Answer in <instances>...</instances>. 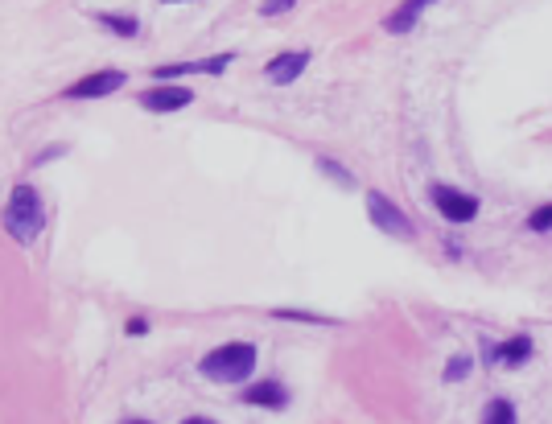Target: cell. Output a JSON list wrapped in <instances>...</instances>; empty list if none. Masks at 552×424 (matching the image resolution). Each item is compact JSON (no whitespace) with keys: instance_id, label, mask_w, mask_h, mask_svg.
Instances as JSON below:
<instances>
[{"instance_id":"52a82bcc","label":"cell","mask_w":552,"mask_h":424,"mask_svg":"<svg viewBox=\"0 0 552 424\" xmlns=\"http://www.w3.org/2000/svg\"><path fill=\"white\" fill-rule=\"evenodd\" d=\"M305 67H310V50H289V54H276V59L264 67V75H268V83H276V87H289V83L301 78Z\"/></svg>"},{"instance_id":"9a60e30c","label":"cell","mask_w":552,"mask_h":424,"mask_svg":"<svg viewBox=\"0 0 552 424\" xmlns=\"http://www.w3.org/2000/svg\"><path fill=\"white\" fill-rule=\"evenodd\" d=\"M297 0H264L260 5V17H276V13H289Z\"/></svg>"},{"instance_id":"ac0fdd59","label":"cell","mask_w":552,"mask_h":424,"mask_svg":"<svg viewBox=\"0 0 552 424\" xmlns=\"http://www.w3.org/2000/svg\"><path fill=\"white\" fill-rule=\"evenodd\" d=\"M124 329H128V334H149V321L145 318H128Z\"/></svg>"},{"instance_id":"277c9868","label":"cell","mask_w":552,"mask_h":424,"mask_svg":"<svg viewBox=\"0 0 552 424\" xmlns=\"http://www.w3.org/2000/svg\"><path fill=\"white\" fill-rule=\"evenodd\" d=\"M124 83H128L124 70H95V75L70 83V87L62 91V99H104V95H112V91H120Z\"/></svg>"},{"instance_id":"9c48e42d","label":"cell","mask_w":552,"mask_h":424,"mask_svg":"<svg viewBox=\"0 0 552 424\" xmlns=\"http://www.w3.org/2000/svg\"><path fill=\"white\" fill-rule=\"evenodd\" d=\"M243 400H248V404H256V408H272V412H276V408L289 404V392H285L276 379H264V383L248 387V392H243Z\"/></svg>"},{"instance_id":"6da1fadb","label":"cell","mask_w":552,"mask_h":424,"mask_svg":"<svg viewBox=\"0 0 552 424\" xmlns=\"http://www.w3.org/2000/svg\"><path fill=\"white\" fill-rule=\"evenodd\" d=\"M41 227H46V206H41L38 190H33V185H13L9 203H5V231H9L21 248H30L41 235Z\"/></svg>"},{"instance_id":"8fae6325","label":"cell","mask_w":552,"mask_h":424,"mask_svg":"<svg viewBox=\"0 0 552 424\" xmlns=\"http://www.w3.org/2000/svg\"><path fill=\"white\" fill-rule=\"evenodd\" d=\"M95 21L104 30L120 33V38H136V33H140V21L128 17V13H95Z\"/></svg>"},{"instance_id":"30bf717a","label":"cell","mask_w":552,"mask_h":424,"mask_svg":"<svg viewBox=\"0 0 552 424\" xmlns=\"http://www.w3.org/2000/svg\"><path fill=\"white\" fill-rule=\"evenodd\" d=\"M429 5H433V0H404V5H400V9L388 17V33H404V30H412V21H417L421 13L429 9Z\"/></svg>"},{"instance_id":"7a4b0ae2","label":"cell","mask_w":552,"mask_h":424,"mask_svg":"<svg viewBox=\"0 0 552 424\" xmlns=\"http://www.w3.org/2000/svg\"><path fill=\"white\" fill-rule=\"evenodd\" d=\"M256 371V347L252 342H227V347L211 350L198 358V375L214 379V383H243Z\"/></svg>"},{"instance_id":"4fadbf2b","label":"cell","mask_w":552,"mask_h":424,"mask_svg":"<svg viewBox=\"0 0 552 424\" xmlns=\"http://www.w3.org/2000/svg\"><path fill=\"white\" fill-rule=\"evenodd\" d=\"M499 355H503L507 363H523V358L532 355V338H515V342H507Z\"/></svg>"},{"instance_id":"ba28073f","label":"cell","mask_w":552,"mask_h":424,"mask_svg":"<svg viewBox=\"0 0 552 424\" xmlns=\"http://www.w3.org/2000/svg\"><path fill=\"white\" fill-rule=\"evenodd\" d=\"M186 104H195V91L190 87H153L140 95V107L153 112V116H165V112H182Z\"/></svg>"},{"instance_id":"e0dca14e","label":"cell","mask_w":552,"mask_h":424,"mask_svg":"<svg viewBox=\"0 0 552 424\" xmlns=\"http://www.w3.org/2000/svg\"><path fill=\"white\" fill-rule=\"evenodd\" d=\"M466 371H470V358H454V363L446 366V379H462Z\"/></svg>"},{"instance_id":"ffe728a7","label":"cell","mask_w":552,"mask_h":424,"mask_svg":"<svg viewBox=\"0 0 552 424\" xmlns=\"http://www.w3.org/2000/svg\"><path fill=\"white\" fill-rule=\"evenodd\" d=\"M161 5H186V0H161Z\"/></svg>"},{"instance_id":"44dd1931","label":"cell","mask_w":552,"mask_h":424,"mask_svg":"<svg viewBox=\"0 0 552 424\" xmlns=\"http://www.w3.org/2000/svg\"><path fill=\"white\" fill-rule=\"evenodd\" d=\"M132 424H149V420H132Z\"/></svg>"},{"instance_id":"5bb4252c","label":"cell","mask_w":552,"mask_h":424,"mask_svg":"<svg viewBox=\"0 0 552 424\" xmlns=\"http://www.w3.org/2000/svg\"><path fill=\"white\" fill-rule=\"evenodd\" d=\"M528 227H532V231H552V206H540V211L528 219Z\"/></svg>"},{"instance_id":"5b68a950","label":"cell","mask_w":552,"mask_h":424,"mask_svg":"<svg viewBox=\"0 0 552 424\" xmlns=\"http://www.w3.org/2000/svg\"><path fill=\"white\" fill-rule=\"evenodd\" d=\"M235 54H219V59H195V62H165V67L153 70V78H190V75H223L231 67Z\"/></svg>"},{"instance_id":"3957f363","label":"cell","mask_w":552,"mask_h":424,"mask_svg":"<svg viewBox=\"0 0 552 424\" xmlns=\"http://www.w3.org/2000/svg\"><path fill=\"white\" fill-rule=\"evenodd\" d=\"M367 211H371V222H376L379 231L396 235V239H412V222H408V214L400 211L392 198H384V194H367Z\"/></svg>"},{"instance_id":"7c38bea8","label":"cell","mask_w":552,"mask_h":424,"mask_svg":"<svg viewBox=\"0 0 552 424\" xmlns=\"http://www.w3.org/2000/svg\"><path fill=\"white\" fill-rule=\"evenodd\" d=\"M483 424H515V408L507 404V400H491V408H486V420Z\"/></svg>"},{"instance_id":"d6986e66","label":"cell","mask_w":552,"mask_h":424,"mask_svg":"<svg viewBox=\"0 0 552 424\" xmlns=\"http://www.w3.org/2000/svg\"><path fill=\"white\" fill-rule=\"evenodd\" d=\"M182 424H214V420H206V416H190V420H182Z\"/></svg>"},{"instance_id":"2e32d148","label":"cell","mask_w":552,"mask_h":424,"mask_svg":"<svg viewBox=\"0 0 552 424\" xmlns=\"http://www.w3.org/2000/svg\"><path fill=\"white\" fill-rule=\"evenodd\" d=\"M318 169H326L330 177H339V185H355V177H350L347 169H339V165H334V161H318Z\"/></svg>"},{"instance_id":"8992f818","label":"cell","mask_w":552,"mask_h":424,"mask_svg":"<svg viewBox=\"0 0 552 424\" xmlns=\"http://www.w3.org/2000/svg\"><path fill=\"white\" fill-rule=\"evenodd\" d=\"M433 203H437V211L446 214L449 222H470L478 214V203L470 198V194H457V190H449V185H433Z\"/></svg>"}]
</instances>
